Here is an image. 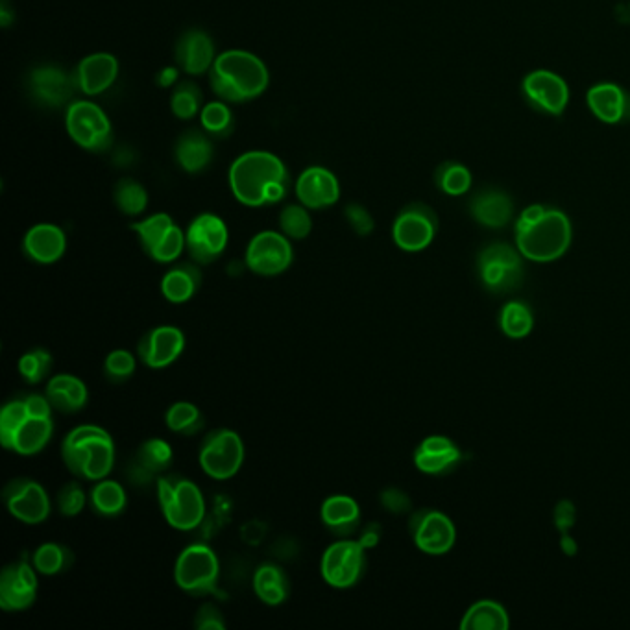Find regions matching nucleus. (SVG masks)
<instances>
[{
    "label": "nucleus",
    "mask_w": 630,
    "mask_h": 630,
    "mask_svg": "<svg viewBox=\"0 0 630 630\" xmlns=\"http://www.w3.org/2000/svg\"><path fill=\"white\" fill-rule=\"evenodd\" d=\"M516 244L529 261H555L570 248V219L560 209L529 206L516 222Z\"/></svg>",
    "instance_id": "f257e3e1"
},
{
    "label": "nucleus",
    "mask_w": 630,
    "mask_h": 630,
    "mask_svg": "<svg viewBox=\"0 0 630 630\" xmlns=\"http://www.w3.org/2000/svg\"><path fill=\"white\" fill-rule=\"evenodd\" d=\"M209 82L220 100L243 104L267 91L270 74L267 65L255 54L233 49L217 56L209 71Z\"/></svg>",
    "instance_id": "f03ea898"
},
{
    "label": "nucleus",
    "mask_w": 630,
    "mask_h": 630,
    "mask_svg": "<svg viewBox=\"0 0 630 630\" xmlns=\"http://www.w3.org/2000/svg\"><path fill=\"white\" fill-rule=\"evenodd\" d=\"M61 459L76 479L97 483L115 466V442L100 425H78L63 438Z\"/></svg>",
    "instance_id": "7ed1b4c3"
},
{
    "label": "nucleus",
    "mask_w": 630,
    "mask_h": 630,
    "mask_svg": "<svg viewBox=\"0 0 630 630\" xmlns=\"http://www.w3.org/2000/svg\"><path fill=\"white\" fill-rule=\"evenodd\" d=\"M231 193L248 207L267 206L268 189L279 182H289V172L281 159L267 150H250L231 163Z\"/></svg>",
    "instance_id": "20e7f679"
},
{
    "label": "nucleus",
    "mask_w": 630,
    "mask_h": 630,
    "mask_svg": "<svg viewBox=\"0 0 630 630\" xmlns=\"http://www.w3.org/2000/svg\"><path fill=\"white\" fill-rule=\"evenodd\" d=\"M159 509L174 531L191 533L206 518V499L200 486L182 475H159L156 481Z\"/></svg>",
    "instance_id": "39448f33"
},
{
    "label": "nucleus",
    "mask_w": 630,
    "mask_h": 630,
    "mask_svg": "<svg viewBox=\"0 0 630 630\" xmlns=\"http://www.w3.org/2000/svg\"><path fill=\"white\" fill-rule=\"evenodd\" d=\"M198 464L207 477L228 481L241 472L244 464V442L233 429L211 431L198 451Z\"/></svg>",
    "instance_id": "423d86ee"
},
{
    "label": "nucleus",
    "mask_w": 630,
    "mask_h": 630,
    "mask_svg": "<svg viewBox=\"0 0 630 630\" xmlns=\"http://www.w3.org/2000/svg\"><path fill=\"white\" fill-rule=\"evenodd\" d=\"M219 577V557L206 544H191L176 558L174 582L185 594H209L217 588Z\"/></svg>",
    "instance_id": "0eeeda50"
},
{
    "label": "nucleus",
    "mask_w": 630,
    "mask_h": 630,
    "mask_svg": "<svg viewBox=\"0 0 630 630\" xmlns=\"http://www.w3.org/2000/svg\"><path fill=\"white\" fill-rule=\"evenodd\" d=\"M477 270L483 287L494 294L516 291L525 276L520 250L505 243L486 246L479 254Z\"/></svg>",
    "instance_id": "6e6552de"
},
{
    "label": "nucleus",
    "mask_w": 630,
    "mask_h": 630,
    "mask_svg": "<svg viewBox=\"0 0 630 630\" xmlns=\"http://www.w3.org/2000/svg\"><path fill=\"white\" fill-rule=\"evenodd\" d=\"M65 126L76 145L89 152H104L113 141V128L104 110L95 102H71L65 113Z\"/></svg>",
    "instance_id": "1a4fd4ad"
},
{
    "label": "nucleus",
    "mask_w": 630,
    "mask_h": 630,
    "mask_svg": "<svg viewBox=\"0 0 630 630\" xmlns=\"http://www.w3.org/2000/svg\"><path fill=\"white\" fill-rule=\"evenodd\" d=\"M366 570V549L359 540L340 538L322 553L320 575L335 590H348L361 581Z\"/></svg>",
    "instance_id": "9d476101"
},
{
    "label": "nucleus",
    "mask_w": 630,
    "mask_h": 630,
    "mask_svg": "<svg viewBox=\"0 0 630 630\" xmlns=\"http://www.w3.org/2000/svg\"><path fill=\"white\" fill-rule=\"evenodd\" d=\"M294 248L291 239L281 231H259L244 252V265L263 278H274L291 268Z\"/></svg>",
    "instance_id": "9b49d317"
},
{
    "label": "nucleus",
    "mask_w": 630,
    "mask_h": 630,
    "mask_svg": "<svg viewBox=\"0 0 630 630\" xmlns=\"http://www.w3.org/2000/svg\"><path fill=\"white\" fill-rule=\"evenodd\" d=\"M2 501L13 518L26 525H39L49 520L52 512V503L45 486L28 477L13 479L4 486Z\"/></svg>",
    "instance_id": "f8f14e48"
},
{
    "label": "nucleus",
    "mask_w": 630,
    "mask_h": 630,
    "mask_svg": "<svg viewBox=\"0 0 630 630\" xmlns=\"http://www.w3.org/2000/svg\"><path fill=\"white\" fill-rule=\"evenodd\" d=\"M185 243L194 263L211 265L226 252V246L230 243V231L219 215L202 213L194 217L185 231Z\"/></svg>",
    "instance_id": "ddd939ff"
},
{
    "label": "nucleus",
    "mask_w": 630,
    "mask_h": 630,
    "mask_svg": "<svg viewBox=\"0 0 630 630\" xmlns=\"http://www.w3.org/2000/svg\"><path fill=\"white\" fill-rule=\"evenodd\" d=\"M438 230L435 211L422 202L403 207L392 226V239L405 252H422L433 243Z\"/></svg>",
    "instance_id": "4468645a"
},
{
    "label": "nucleus",
    "mask_w": 630,
    "mask_h": 630,
    "mask_svg": "<svg viewBox=\"0 0 630 630\" xmlns=\"http://www.w3.org/2000/svg\"><path fill=\"white\" fill-rule=\"evenodd\" d=\"M39 579L32 560L19 558L0 573V608L23 612L36 603Z\"/></svg>",
    "instance_id": "2eb2a0df"
},
{
    "label": "nucleus",
    "mask_w": 630,
    "mask_h": 630,
    "mask_svg": "<svg viewBox=\"0 0 630 630\" xmlns=\"http://www.w3.org/2000/svg\"><path fill=\"white\" fill-rule=\"evenodd\" d=\"M523 95L534 110L555 117L562 115L570 104V87L566 80L547 69H538L525 76Z\"/></svg>",
    "instance_id": "dca6fc26"
},
{
    "label": "nucleus",
    "mask_w": 630,
    "mask_h": 630,
    "mask_svg": "<svg viewBox=\"0 0 630 630\" xmlns=\"http://www.w3.org/2000/svg\"><path fill=\"white\" fill-rule=\"evenodd\" d=\"M185 350V335L176 326H158L146 331L137 344V355L141 363L163 370L170 364L176 363Z\"/></svg>",
    "instance_id": "f3484780"
},
{
    "label": "nucleus",
    "mask_w": 630,
    "mask_h": 630,
    "mask_svg": "<svg viewBox=\"0 0 630 630\" xmlns=\"http://www.w3.org/2000/svg\"><path fill=\"white\" fill-rule=\"evenodd\" d=\"M412 540L427 555H444L455 544V525L438 510H420L411 518Z\"/></svg>",
    "instance_id": "a211bd4d"
},
{
    "label": "nucleus",
    "mask_w": 630,
    "mask_h": 630,
    "mask_svg": "<svg viewBox=\"0 0 630 630\" xmlns=\"http://www.w3.org/2000/svg\"><path fill=\"white\" fill-rule=\"evenodd\" d=\"M76 76L56 65H41L30 73V95L37 104L56 110L69 104L73 98Z\"/></svg>",
    "instance_id": "6ab92c4d"
},
{
    "label": "nucleus",
    "mask_w": 630,
    "mask_h": 630,
    "mask_svg": "<svg viewBox=\"0 0 630 630\" xmlns=\"http://www.w3.org/2000/svg\"><path fill=\"white\" fill-rule=\"evenodd\" d=\"M296 196L309 209H326L339 202L340 183L331 170L309 167L296 180Z\"/></svg>",
    "instance_id": "aec40b11"
},
{
    "label": "nucleus",
    "mask_w": 630,
    "mask_h": 630,
    "mask_svg": "<svg viewBox=\"0 0 630 630\" xmlns=\"http://www.w3.org/2000/svg\"><path fill=\"white\" fill-rule=\"evenodd\" d=\"M215 43L204 30H187L176 43V61L183 73L202 76L209 73L215 63Z\"/></svg>",
    "instance_id": "412c9836"
},
{
    "label": "nucleus",
    "mask_w": 630,
    "mask_h": 630,
    "mask_svg": "<svg viewBox=\"0 0 630 630\" xmlns=\"http://www.w3.org/2000/svg\"><path fill=\"white\" fill-rule=\"evenodd\" d=\"M67 250V235L56 224H36L26 231L23 239V252L37 265L58 263Z\"/></svg>",
    "instance_id": "4be33fe9"
},
{
    "label": "nucleus",
    "mask_w": 630,
    "mask_h": 630,
    "mask_svg": "<svg viewBox=\"0 0 630 630\" xmlns=\"http://www.w3.org/2000/svg\"><path fill=\"white\" fill-rule=\"evenodd\" d=\"M76 84L87 97H97L108 91L119 76V61L108 52L85 56L76 69Z\"/></svg>",
    "instance_id": "5701e85b"
},
{
    "label": "nucleus",
    "mask_w": 630,
    "mask_h": 630,
    "mask_svg": "<svg viewBox=\"0 0 630 630\" xmlns=\"http://www.w3.org/2000/svg\"><path fill=\"white\" fill-rule=\"evenodd\" d=\"M588 108L605 124H619L630 119V95L618 84H597L586 95Z\"/></svg>",
    "instance_id": "b1692460"
},
{
    "label": "nucleus",
    "mask_w": 630,
    "mask_h": 630,
    "mask_svg": "<svg viewBox=\"0 0 630 630\" xmlns=\"http://www.w3.org/2000/svg\"><path fill=\"white\" fill-rule=\"evenodd\" d=\"M461 449L448 437H427L414 451V464L420 472L440 475L449 472L461 461Z\"/></svg>",
    "instance_id": "393cba45"
},
{
    "label": "nucleus",
    "mask_w": 630,
    "mask_h": 630,
    "mask_svg": "<svg viewBox=\"0 0 630 630\" xmlns=\"http://www.w3.org/2000/svg\"><path fill=\"white\" fill-rule=\"evenodd\" d=\"M320 520L331 533L348 538L361 527V507L352 496L335 494L322 503Z\"/></svg>",
    "instance_id": "a878e982"
},
{
    "label": "nucleus",
    "mask_w": 630,
    "mask_h": 630,
    "mask_svg": "<svg viewBox=\"0 0 630 630\" xmlns=\"http://www.w3.org/2000/svg\"><path fill=\"white\" fill-rule=\"evenodd\" d=\"M45 394L56 411L65 414L80 412L89 401V390L80 377L73 374H58L50 377Z\"/></svg>",
    "instance_id": "bb28decb"
},
{
    "label": "nucleus",
    "mask_w": 630,
    "mask_h": 630,
    "mask_svg": "<svg viewBox=\"0 0 630 630\" xmlns=\"http://www.w3.org/2000/svg\"><path fill=\"white\" fill-rule=\"evenodd\" d=\"M470 209H472L473 219L479 224L492 230H499V228H505L512 219L514 204L509 194L499 189H486L477 193Z\"/></svg>",
    "instance_id": "cd10ccee"
},
{
    "label": "nucleus",
    "mask_w": 630,
    "mask_h": 630,
    "mask_svg": "<svg viewBox=\"0 0 630 630\" xmlns=\"http://www.w3.org/2000/svg\"><path fill=\"white\" fill-rule=\"evenodd\" d=\"M176 161L185 172L189 174H200L211 165L213 156H215V148L213 141L207 137V134L200 130H189L178 139L176 148Z\"/></svg>",
    "instance_id": "c85d7f7f"
},
{
    "label": "nucleus",
    "mask_w": 630,
    "mask_h": 630,
    "mask_svg": "<svg viewBox=\"0 0 630 630\" xmlns=\"http://www.w3.org/2000/svg\"><path fill=\"white\" fill-rule=\"evenodd\" d=\"M52 435H54L52 418L28 416L25 422L17 427L6 449L21 457H34L49 446Z\"/></svg>",
    "instance_id": "c756f323"
},
{
    "label": "nucleus",
    "mask_w": 630,
    "mask_h": 630,
    "mask_svg": "<svg viewBox=\"0 0 630 630\" xmlns=\"http://www.w3.org/2000/svg\"><path fill=\"white\" fill-rule=\"evenodd\" d=\"M198 267H200L198 263L191 261V263H180L170 268L159 283L163 298L167 302L178 303V305L189 302L202 285V272Z\"/></svg>",
    "instance_id": "7c9ffc66"
},
{
    "label": "nucleus",
    "mask_w": 630,
    "mask_h": 630,
    "mask_svg": "<svg viewBox=\"0 0 630 630\" xmlns=\"http://www.w3.org/2000/svg\"><path fill=\"white\" fill-rule=\"evenodd\" d=\"M289 590V579L278 564L267 562L255 570L254 592L263 605H283L289 597Z\"/></svg>",
    "instance_id": "2f4dec72"
},
{
    "label": "nucleus",
    "mask_w": 630,
    "mask_h": 630,
    "mask_svg": "<svg viewBox=\"0 0 630 630\" xmlns=\"http://www.w3.org/2000/svg\"><path fill=\"white\" fill-rule=\"evenodd\" d=\"M174 462V451L163 438H148L135 451V470L145 477H159L169 470Z\"/></svg>",
    "instance_id": "473e14b6"
},
{
    "label": "nucleus",
    "mask_w": 630,
    "mask_h": 630,
    "mask_svg": "<svg viewBox=\"0 0 630 630\" xmlns=\"http://www.w3.org/2000/svg\"><path fill=\"white\" fill-rule=\"evenodd\" d=\"M89 503L98 516L104 518H115L121 516L128 505V494L124 486L119 481L113 479H100L97 481L91 492H89Z\"/></svg>",
    "instance_id": "72a5a7b5"
},
{
    "label": "nucleus",
    "mask_w": 630,
    "mask_h": 630,
    "mask_svg": "<svg viewBox=\"0 0 630 630\" xmlns=\"http://www.w3.org/2000/svg\"><path fill=\"white\" fill-rule=\"evenodd\" d=\"M509 625V616L503 606L496 601H479L464 614L461 629L505 630Z\"/></svg>",
    "instance_id": "f704fd0d"
},
{
    "label": "nucleus",
    "mask_w": 630,
    "mask_h": 630,
    "mask_svg": "<svg viewBox=\"0 0 630 630\" xmlns=\"http://www.w3.org/2000/svg\"><path fill=\"white\" fill-rule=\"evenodd\" d=\"M165 424L176 435L194 437L204 427V416L191 401H176L165 412Z\"/></svg>",
    "instance_id": "c9c22d12"
},
{
    "label": "nucleus",
    "mask_w": 630,
    "mask_h": 630,
    "mask_svg": "<svg viewBox=\"0 0 630 630\" xmlns=\"http://www.w3.org/2000/svg\"><path fill=\"white\" fill-rule=\"evenodd\" d=\"M73 560V553L67 547L56 544V542L41 544L32 555L34 568L39 575H45V577H54V575H60L63 571L69 570Z\"/></svg>",
    "instance_id": "e433bc0d"
},
{
    "label": "nucleus",
    "mask_w": 630,
    "mask_h": 630,
    "mask_svg": "<svg viewBox=\"0 0 630 630\" xmlns=\"http://www.w3.org/2000/svg\"><path fill=\"white\" fill-rule=\"evenodd\" d=\"M174 226H176V222L172 220L170 215L156 213V215H150L148 219L134 222L130 228L137 233L143 250L150 255L158 248L159 244L167 239V235L174 230Z\"/></svg>",
    "instance_id": "4c0bfd02"
},
{
    "label": "nucleus",
    "mask_w": 630,
    "mask_h": 630,
    "mask_svg": "<svg viewBox=\"0 0 630 630\" xmlns=\"http://www.w3.org/2000/svg\"><path fill=\"white\" fill-rule=\"evenodd\" d=\"M113 202L126 217H139L148 207V191L134 178H122L113 189Z\"/></svg>",
    "instance_id": "58836bf2"
},
{
    "label": "nucleus",
    "mask_w": 630,
    "mask_h": 630,
    "mask_svg": "<svg viewBox=\"0 0 630 630\" xmlns=\"http://www.w3.org/2000/svg\"><path fill=\"white\" fill-rule=\"evenodd\" d=\"M279 230L287 235L291 241H303L313 231V219L309 207L303 204L285 206L279 213Z\"/></svg>",
    "instance_id": "ea45409f"
},
{
    "label": "nucleus",
    "mask_w": 630,
    "mask_h": 630,
    "mask_svg": "<svg viewBox=\"0 0 630 630\" xmlns=\"http://www.w3.org/2000/svg\"><path fill=\"white\" fill-rule=\"evenodd\" d=\"M202 100L204 97L198 85L193 82H180L174 87V93L170 97V110L174 117L182 121H191L198 115V111H202Z\"/></svg>",
    "instance_id": "a19ab883"
},
{
    "label": "nucleus",
    "mask_w": 630,
    "mask_h": 630,
    "mask_svg": "<svg viewBox=\"0 0 630 630\" xmlns=\"http://www.w3.org/2000/svg\"><path fill=\"white\" fill-rule=\"evenodd\" d=\"M501 329L510 339H523L533 329V313L523 302H510L501 311Z\"/></svg>",
    "instance_id": "79ce46f5"
},
{
    "label": "nucleus",
    "mask_w": 630,
    "mask_h": 630,
    "mask_svg": "<svg viewBox=\"0 0 630 630\" xmlns=\"http://www.w3.org/2000/svg\"><path fill=\"white\" fill-rule=\"evenodd\" d=\"M200 122L206 134L215 137H228L233 132V113L224 100L206 104L200 111Z\"/></svg>",
    "instance_id": "37998d69"
},
{
    "label": "nucleus",
    "mask_w": 630,
    "mask_h": 630,
    "mask_svg": "<svg viewBox=\"0 0 630 630\" xmlns=\"http://www.w3.org/2000/svg\"><path fill=\"white\" fill-rule=\"evenodd\" d=\"M52 355L45 348H34L19 359V374L28 385H37L43 379H47L52 370Z\"/></svg>",
    "instance_id": "c03bdc74"
},
{
    "label": "nucleus",
    "mask_w": 630,
    "mask_h": 630,
    "mask_svg": "<svg viewBox=\"0 0 630 630\" xmlns=\"http://www.w3.org/2000/svg\"><path fill=\"white\" fill-rule=\"evenodd\" d=\"M437 185L449 196H461L472 187V172L461 163H444L437 170Z\"/></svg>",
    "instance_id": "a18cd8bd"
},
{
    "label": "nucleus",
    "mask_w": 630,
    "mask_h": 630,
    "mask_svg": "<svg viewBox=\"0 0 630 630\" xmlns=\"http://www.w3.org/2000/svg\"><path fill=\"white\" fill-rule=\"evenodd\" d=\"M28 416H30V412H28L23 396H17L8 403H4V407L0 411V444H2V448H8L13 433L17 431L19 425L25 422Z\"/></svg>",
    "instance_id": "49530a36"
},
{
    "label": "nucleus",
    "mask_w": 630,
    "mask_h": 630,
    "mask_svg": "<svg viewBox=\"0 0 630 630\" xmlns=\"http://www.w3.org/2000/svg\"><path fill=\"white\" fill-rule=\"evenodd\" d=\"M87 494L80 481H69L61 486L56 494V507L60 510L61 516L65 518H76L84 512L87 505Z\"/></svg>",
    "instance_id": "de8ad7c7"
},
{
    "label": "nucleus",
    "mask_w": 630,
    "mask_h": 630,
    "mask_svg": "<svg viewBox=\"0 0 630 630\" xmlns=\"http://www.w3.org/2000/svg\"><path fill=\"white\" fill-rule=\"evenodd\" d=\"M137 359L130 350H113L104 359V376L111 383H124L134 376Z\"/></svg>",
    "instance_id": "09e8293b"
},
{
    "label": "nucleus",
    "mask_w": 630,
    "mask_h": 630,
    "mask_svg": "<svg viewBox=\"0 0 630 630\" xmlns=\"http://www.w3.org/2000/svg\"><path fill=\"white\" fill-rule=\"evenodd\" d=\"M344 217L348 220L350 228H352L357 235H361V237L370 235V233L374 231V228H376L374 217H372L370 211H368L366 207L361 206V204H350V206H346V209H344Z\"/></svg>",
    "instance_id": "8fccbe9b"
},
{
    "label": "nucleus",
    "mask_w": 630,
    "mask_h": 630,
    "mask_svg": "<svg viewBox=\"0 0 630 630\" xmlns=\"http://www.w3.org/2000/svg\"><path fill=\"white\" fill-rule=\"evenodd\" d=\"M194 629L226 630L224 614H222L219 606L211 605V603L200 606V610L196 612V618H194Z\"/></svg>",
    "instance_id": "3c124183"
},
{
    "label": "nucleus",
    "mask_w": 630,
    "mask_h": 630,
    "mask_svg": "<svg viewBox=\"0 0 630 630\" xmlns=\"http://www.w3.org/2000/svg\"><path fill=\"white\" fill-rule=\"evenodd\" d=\"M381 503L385 509L390 510L392 514H403L407 510L411 509V501L409 496L403 494L401 490L396 488H388L383 494H381Z\"/></svg>",
    "instance_id": "603ef678"
},
{
    "label": "nucleus",
    "mask_w": 630,
    "mask_h": 630,
    "mask_svg": "<svg viewBox=\"0 0 630 630\" xmlns=\"http://www.w3.org/2000/svg\"><path fill=\"white\" fill-rule=\"evenodd\" d=\"M23 400H25L30 416L52 418L54 407H52V403H50L49 398H47V394H25Z\"/></svg>",
    "instance_id": "864d4df0"
},
{
    "label": "nucleus",
    "mask_w": 630,
    "mask_h": 630,
    "mask_svg": "<svg viewBox=\"0 0 630 630\" xmlns=\"http://www.w3.org/2000/svg\"><path fill=\"white\" fill-rule=\"evenodd\" d=\"M379 538H381V533H379V527H377L376 523H372V525H366L363 531H361V536H359V542L363 544L364 549H372V547L377 546V542H379Z\"/></svg>",
    "instance_id": "5fc2aeb1"
},
{
    "label": "nucleus",
    "mask_w": 630,
    "mask_h": 630,
    "mask_svg": "<svg viewBox=\"0 0 630 630\" xmlns=\"http://www.w3.org/2000/svg\"><path fill=\"white\" fill-rule=\"evenodd\" d=\"M178 76H180V71L176 67H165L158 74V84L161 87H172V85L178 84Z\"/></svg>",
    "instance_id": "6e6d98bb"
}]
</instances>
